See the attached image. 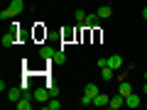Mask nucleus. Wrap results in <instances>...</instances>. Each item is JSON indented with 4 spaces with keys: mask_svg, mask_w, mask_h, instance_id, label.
Here are the masks:
<instances>
[{
    "mask_svg": "<svg viewBox=\"0 0 147 110\" xmlns=\"http://www.w3.org/2000/svg\"><path fill=\"white\" fill-rule=\"evenodd\" d=\"M22 10H25V0H12L10 7H5V10L0 12V20H3V22H5V20H12V17H17Z\"/></svg>",
    "mask_w": 147,
    "mask_h": 110,
    "instance_id": "f257e3e1",
    "label": "nucleus"
},
{
    "mask_svg": "<svg viewBox=\"0 0 147 110\" xmlns=\"http://www.w3.org/2000/svg\"><path fill=\"white\" fill-rule=\"evenodd\" d=\"M17 37H20V30H17V25H12L10 30L3 34V47H12V44L17 42Z\"/></svg>",
    "mask_w": 147,
    "mask_h": 110,
    "instance_id": "f03ea898",
    "label": "nucleus"
},
{
    "mask_svg": "<svg viewBox=\"0 0 147 110\" xmlns=\"http://www.w3.org/2000/svg\"><path fill=\"white\" fill-rule=\"evenodd\" d=\"M32 95H34V103H47V100L49 98H52V93H49V88H47V86H39V88H34V93H32Z\"/></svg>",
    "mask_w": 147,
    "mask_h": 110,
    "instance_id": "7ed1b4c3",
    "label": "nucleus"
},
{
    "mask_svg": "<svg viewBox=\"0 0 147 110\" xmlns=\"http://www.w3.org/2000/svg\"><path fill=\"white\" fill-rule=\"evenodd\" d=\"M32 100H34V95L25 93V95H22V98L17 100V103H15V108H17V110H32V105H34Z\"/></svg>",
    "mask_w": 147,
    "mask_h": 110,
    "instance_id": "20e7f679",
    "label": "nucleus"
},
{
    "mask_svg": "<svg viewBox=\"0 0 147 110\" xmlns=\"http://www.w3.org/2000/svg\"><path fill=\"white\" fill-rule=\"evenodd\" d=\"M54 56H57V49H52V47H39V59H44V61H54Z\"/></svg>",
    "mask_w": 147,
    "mask_h": 110,
    "instance_id": "39448f33",
    "label": "nucleus"
},
{
    "mask_svg": "<svg viewBox=\"0 0 147 110\" xmlns=\"http://www.w3.org/2000/svg\"><path fill=\"white\" fill-rule=\"evenodd\" d=\"M22 95H25L22 86H17V88H10V91H7V100H10V103H17V100H20Z\"/></svg>",
    "mask_w": 147,
    "mask_h": 110,
    "instance_id": "423d86ee",
    "label": "nucleus"
},
{
    "mask_svg": "<svg viewBox=\"0 0 147 110\" xmlns=\"http://www.w3.org/2000/svg\"><path fill=\"white\" fill-rule=\"evenodd\" d=\"M100 22H103V20H100L98 15H88V17H86V22H84V27H86V30H96Z\"/></svg>",
    "mask_w": 147,
    "mask_h": 110,
    "instance_id": "0eeeda50",
    "label": "nucleus"
},
{
    "mask_svg": "<svg viewBox=\"0 0 147 110\" xmlns=\"http://www.w3.org/2000/svg\"><path fill=\"white\" fill-rule=\"evenodd\" d=\"M105 66H110V68H123V56H118V54H113V56H108V64Z\"/></svg>",
    "mask_w": 147,
    "mask_h": 110,
    "instance_id": "6e6552de",
    "label": "nucleus"
},
{
    "mask_svg": "<svg viewBox=\"0 0 147 110\" xmlns=\"http://www.w3.org/2000/svg\"><path fill=\"white\" fill-rule=\"evenodd\" d=\"M123 105H125V98H123V95L118 93V95H113V98H110V103H108V108H113V110H118V108H123Z\"/></svg>",
    "mask_w": 147,
    "mask_h": 110,
    "instance_id": "1a4fd4ad",
    "label": "nucleus"
},
{
    "mask_svg": "<svg viewBox=\"0 0 147 110\" xmlns=\"http://www.w3.org/2000/svg\"><path fill=\"white\" fill-rule=\"evenodd\" d=\"M118 93H120L123 98H127V95L132 93V86L127 83V81H120V83H118Z\"/></svg>",
    "mask_w": 147,
    "mask_h": 110,
    "instance_id": "9d476101",
    "label": "nucleus"
},
{
    "mask_svg": "<svg viewBox=\"0 0 147 110\" xmlns=\"http://www.w3.org/2000/svg\"><path fill=\"white\" fill-rule=\"evenodd\" d=\"M100 76H103V81H113V78H115V68L100 66Z\"/></svg>",
    "mask_w": 147,
    "mask_h": 110,
    "instance_id": "9b49d317",
    "label": "nucleus"
},
{
    "mask_svg": "<svg viewBox=\"0 0 147 110\" xmlns=\"http://www.w3.org/2000/svg\"><path fill=\"white\" fill-rule=\"evenodd\" d=\"M96 15H98L100 20H108V17L113 15V7H110V5H100V7H98V12H96Z\"/></svg>",
    "mask_w": 147,
    "mask_h": 110,
    "instance_id": "f8f14e48",
    "label": "nucleus"
},
{
    "mask_svg": "<svg viewBox=\"0 0 147 110\" xmlns=\"http://www.w3.org/2000/svg\"><path fill=\"white\" fill-rule=\"evenodd\" d=\"M125 105H127V108H140V95H137V93H130V95L125 98Z\"/></svg>",
    "mask_w": 147,
    "mask_h": 110,
    "instance_id": "ddd939ff",
    "label": "nucleus"
},
{
    "mask_svg": "<svg viewBox=\"0 0 147 110\" xmlns=\"http://www.w3.org/2000/svg\"><path fill=\"white\" fill-rule=\"evenodd\" d=\"M84 93H86V95H91V98H96L100 91H98V86H96V83H86V86H84Z\"/></svg>",
    "mask_w": 147,
    "mask_h": 110,
    "instance_id": "4468645a",
    "label": "nucleus"
},
{
    "mask_svg": "<svg viewBox=\"0 0 147 110\" xmlns=\"http://www.w3.org/2000/svg\"><path fill=\"white\" fill-rule=\"evenodd\" d=\"M108 103H110V98H108L105 93H98V95L93 98V105H98V108H103V105H108Z\"/></svg>",
    "mask_w": 147,
    "mask_h": 110,
    "instance_id": "2eb2a0df",
    "label": "nucleus"
},
{
    "mask_svg": "<svg viewBox=\"0 0 147 110\" xmlns=\"http://www.w3.org/2000/svg\"><path fill=\"white\" fill-rule=\"evenodd\" d=\"M61 108V103H59V98H49L47 103H44V110H59Z\"/></svg>",
    "mask_w": 147,
    "mask_h": 110,
    "instance_id": "dca6fc26",
    "label": "nucleus"
},
{
    "mask_svg": "<svg viewBox=\"0 0 147 110\" xmlns=\"http://www.w3.org/2000/svg\"><path fill=\"white\" fill-rule=\"evenodd\" d=\"M74 17H76V22H79V25H84V22H86V17H88V12H86V10H81V7H79V10L74 12Z\"/></svg>",
    "mask_w": 147,
    "mask_h": 110,
    "instance_id": "f3484780",
    "label": "nucleus"
},
{
    "mask_svg": "<svg viewBox=\"0 0 147 110\" xmlns=\"http://www.w3.org/2000/svg\"><path fill=\"white\" fill-rule=\"evenodd\" d=\"M52 64H57V66H59V64H66V54H64V52H57V56H54Z\"/></svg>",
    "mask_w": 147,
    "mask_h": 110,
    "instance_id": "a211bd4d",
    "label": "nucleus"
},
{
    "mask_svg": "<svg viewBox=\"0 0 147 110\" xmlns=\"http://www.w3.org/2000/svg\"><path fill=\"white\" fill-rule=\"evenodd\" d=\"M142 93L147 95V81H145V83H142Z\"/></svg>",
    "mask_w": 147,
    "mask_h": 110,
    "instance_id": "6ab92c4d",
    "label": "nucleus"
},
{
    "mask_svg": "<svg viewBox=\"0 0 147 110\" xmlns=\"http://www.w3.org/2000/svg\"><path fill=\"white\" fill-rule=\"evenodd\" d=\"M142 17H145V20H147V7H145V10H142Z\"/></svg>",
    "mask_w": 147,
    "mask_h": 110,
    "instance_id": "aec40b11",
    "label": "nucleus"
},
{
    "mask_svg": "<svg viewBox=\"0 0 147 110\" xmlns=\"http://www.w3.org/2000/svg\"><path fill=\"white\" fill-rule=\"evenodd\" d=\"M145 81H147V71H145Z\"/></svg>",
    "mask_w": 147,
    "mask_h": 110,
    "instance_id": "412c9836",
    "label": "nucleus"
}]
</instances>
